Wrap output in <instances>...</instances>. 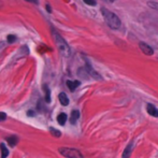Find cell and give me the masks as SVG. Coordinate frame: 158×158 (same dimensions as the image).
Wrapping results in <instances>:
<instances>
[{
  "instance_id": "cell-1",
  "label": "cell",
  "mask_w": 158,
  "mask_h": 158,
  "mask_svg": "<svg viewBox=\"0 0 158 158\" xmlns=\"http://www.w3.org/2000/svg\"><path fill=\"white\" fill-rule=\"evenodd\" d=\"M101 13L103 15V17H104V21L106 22V24L109 25L110 27L112 29H118L120 27V17L115 14V13H113L111 11L106 10L104 8H102L101 9Z\"/></svg>"
},
{
  "instance_id": "cell-2",
  "label": "cell",
  "mask_w": 158,
  "mask_h": 158,
  "mask_svg": "<svg viewBox=\"0 0 158 158\" xmlns=\"http://www.w3.org/2000/svg\"><path fill=\"white\" fill-rule=\"evenodd\" d=\"M53 35H54V41L56 43L57 49H59V52L63 54V56L69 57L71 55V49L70 46L68 45V43L65 41V39L57 32H53Z\"/></svg>"
},
{
  "instance_id": "cell-3",
  "label": "cell",
  "mask_w": 158,
  "mask_h": 158,
  "mask_svg": "<svg viewBox=\"0 0 158 158\" xmlns=\"http://www.w3.org/2000/svg\"><path fill=\"white\" fill-rule=\"evenodd\" d=\"M59 153L63 156L67 158H84L83 155L81 154V152L75 150V148H60Z\"/></svg>"
},
{
  "instance_id": "cell-4",
  "label": "cell",
  "mask_w": 158,
  "mask_h": 158,
  "mask_svg": "<svg viewBox=\"0 0 158 158\" xmlns=\"http://www.w3.org/2000/svg\"><path fill=\"white\" fill-rule=\"evenodd\" d=\"M139 47H140V49L142 51V53H144V54L148 55V56H152V55L154 54V49H152L148 44H146V43L140 42L139 43Z\"/></svg>"
},
{
  "instance_id": "cell-5",
  "label": "cell",
  "mask_w": 158,
  "mask_h": 158,
  "mask_svg": "<svg viewBox=\"0 0 158 158\" xmlns=\"http://www.w3.org/2000/svg\"><path fill=\"white\" fill-rule=\"evenodd\" d=\"M146 110H148V113L150 115H152L153 117H158V110L155 105L148 103V104L146 105Z\"/></svg>"
},
{
  "instance_id": "cell-6",
  "label": "cell",
  "mask_w": 158,
  "mask_h": 158,
  "mask_svg": "<svg viewBox=\"0 0 158 158\" xmlns=\"http://www.w3.org/2000/svg\"><path fill=\"white\" fill-rule=\"evenodd\" d=\"M86 71H87L88 74H90L93 77H95L96 80H101V77H100V75H99V74L97 73L93 68H91V66L89 65V63H87V66H86Z\"/></svg>"
},
{
  "instance_id": "cell-7",
  "label": "cell",
  "mask_w": 158,
  "mask_h": 158,
  "mask_svg": "<svg viewBox=\"0 0 158 158\" xmlns=\"http://www.w3.org/2000/svg\"><path fill=\"white\" fill-rule=\"evenodd\" d=\"M132 148H134V144H132V143L128 144V145L126 146V148H125V151L123 152L122 158H129L130 155H131V151H132Z\"/></svg>"
},
{
  "instance_id": "cell-8",
  "label": "cell",
  "mask_w": 158,
  "mask_h": 158,
  "mask_svg": "<svg viewBox=\"0 0 158 158\" xmlns=\"http://www.w3.org/2000/svg\"><path fill=\"white\" fill-rule=\"evenodd\" d=\"M79 117H80V112H79L77 110H74V111H72V113H71V118H70L71 124L77 123V120H79Z\"/></svg>"
},
{
  "instance_id": "cell-9",
  "label": "cell",
  "mask_w": 158,
  "mask_h": 158,
  "mask_svg": "<svg viewBox=\"0 0 158 158\" xmlns=\"http://www.w3.org/2000/svg\"><path fill=\"white\" fill-rule=\"evenodd\" d=\"M80 84H81V83H80L79 81H73V82L67 81V86L69 87V89H70L71 91H73L77 86H80Z\"/></svg>"
},
{
  "instance_id": "cell-10",
  "label": "cell",
  "mask_w": 158,
  "mask_h": 158,
  "mask_svg": "<svg viewBox=\"0 0 158 158\" xmlns=\"http://www.w3.org/2000/svg\"><path fill=\"white\" fill-rule=\"evenodd\" d=\"M59 101L63 105H68V104H69V99H68L67 95H66L65 93H61V94H59Z\"/></svg>"
},
{
  "instance_id": "cell-11",
  "label": "cell",
  "mask_w": 158,
  "mask_h": 158,
  "mask_svg": "<svg viewBox=\"0 0 158 158\" xmlns=\"http://www.w3.org/2000/svg\"><path fill=\"white\" fill-rule=\"evenodd\" d=\"M66 120H67V115H66L65 113H60L59 115H58V117H57V122H58V124L61 125V126H63L65 123H66Z\"/></svg>"
},
{
  "instance_id": "cell-12",
  "label": "cell",
  "mask_w": 158,
  "mask_h": 158,
  "mask_svg": "<svg viewBox=\"0 0 158 158\" xmlns=\"http://www.w3.org/2000/svg\"><path fill=\"white\" fill-rule=\"evenodd\" d=\"M0 148H1V158H7V156L9 155V151L6 148V145L3 143L0 144Z\"/></svg>"
},
{
  "instance_id": "cell-13",
  "label": "cell",
  "mask_w": 158,
  "mask_h": 158,
  "mask_svg": "<svg viewBox=\"0 0 158 158\" xmlns=\"http://www.w3.org/2000/svg\"><path fill=\"white\" fill-rule=\"evenodd\" d=\"M43 89L45 91V101L49 102L51 101V91H49V87H47L46 85H43Z\"/></svg>"
},
{
  "instance_id": "cell-14",
  "label": "cell",
  "mask_w": 158,
  "mask_h": 158,
  "mask_svg": "<svg viewBox=\"0 0 158 158\" xmlns=\"http://www.w3.org/2000/svg\"><path fill=\"white\" fill-rule=\"evenodd\" d=\"M7 141H8V143L10 144L11 146H14L15 144L17 143V138H16V137H9L7 139Z\"/></svg>"
},
{
  "instance_id": "cell-15",
  "label": "cell",
  "mask_w": 158,
  "mask_h": 158,
  "mask_svg": "<svg viewBox=\"0 0 158 158\" xmlns=\"http://www.w3.org/2000/svg\"><path fill=\"white\" fill-rule=\"evenodd\" d=\"M49 131L52 132L53 136H55V137H60V131H58V130L54 129V128H49Z\"/></svg>"
},
{
  "instance_id": "cell-16",
  "label": "cell",
  "mask_w": 158,
  "mask_h": 158,
  "mask_svg": "<svg viewBox=\"0 0 158 158\" xmlns=\"http://www.w3.org/2000/svg\"><path fill=\"white\" fill-rule=\"evenodd\" d=\"M7 40H8V42H9V43H13V42H15L16 37H15V35H8Z\"/></svg>"
},
{
  "instance_id": "cell-17",
  "label": "cell",
  "mask_w": 158,
  "mask_h": 158,
  "mask_svg": "<svg viewBox=\"0 0 158 158\" xmlns=\"http://www.w3.org/2000/svg\"><path fill=\"white\" fill-rule=\"evenodd\" d=\"M84 2L88 6H96V1L95 0H84Z\"/></svg>"
},
{
  "instance_id": "cell-18",
  "label": "cell",
  "mask_w": 158,
  "mask_h": 158,
  "mask_svg": "<svg viewBox=\"0 0 158 158\" xmlns=\"http://www.w3.org/2000/svg\"><path fill=\"white\" fill-rule=\"evenodd\" d=\"M7 120V114L3 112H0V122H2V120Z\"/></svg>"
},
{
  "instance_id": "cell-19",
  "label": "cell",
  "mask_w": 158,
  "mask_h": 158,
  "mask_svg": "<svg viewBox=\"0 0 158 158\" xmlns=\"http://www.w3.org/2000/svg\"><path fill=\"white\" fill-rule=\"evenodd\" d=\"M26 1H28V2H32V3H35V4H38L39 3L38 0H26Z\"/></svg>"
},
{
  "instance_id": "cell-20",
  "label": "cell",
  "mask_w": 158,
  "mask_h": 158,
  "mask_svg": "<svg viewBox=\"0 0 158 158\" xmlns=\"http://www.w3.org/2000/svg\"><path fill=\"white\" fill-rule=\"evenodd\" d=\"M27 114H28L29 116H33V115H35V112H33V111H28V112H27Z\"/></svg>"
},
{
  "instance_id": "cell-21",
  "label": "cell",
  "mask_w": 158,
  "mask_h": 158,
  "mask_svg": "<svg viewBox=\"0 0 158 158\" xmlns=\"http://www.w3.org/2000/svg\"><path fill=\"white\" fill-rule=\"evenodd\" d=\"M46 8H47V11H49V12H51V7H49V4H47V6H46Z\"/></svg>"
},
{
  "instance_id": "cell-22",
  "label": "cell",
  "mask_w": 158,
  "mask_h": 158,
  "mask_svg": "<svg viewBox=\"0 0 158 158\" xmlns=\"http://www.w3.org/2000/svg\"><path fill=\"white\" fill-rule=\"evenodd\" d=\"M2 6H3V4H2V2H1V0H0V9L2 8Z\"/></svg>"
}]
</instances>
